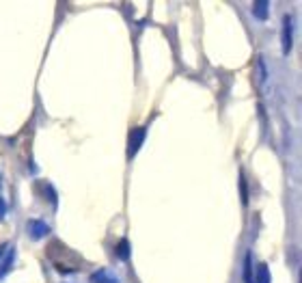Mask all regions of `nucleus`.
Segmentation results:
<instances>
[{"label":"nucleus","instance_id":"1","mask_svg":"<svg viewBox=\"0 0 302 283\" xmlns=\"http://www.w3.org/2000/svg\"><path fill=\"white\" fill-rule=\"evenodd\" d=\"M145 134H147L145 128H134L132 132H130V143H128V156L130 158H134L136 151L140 149L142 141H145Z\"/></svg>","mask_w":302,"mask_h":283},{"label":"nucleus","instance_id":"2","mask_svg":"<svg viewBox=\"0 0 302 283\" xmlns=\"http://www.w3.org/2000/svg\"><path fill=\"white\" fill-rule=\"evenodd\" d=\"M28 231H30V236L32 238H46L48 233H50V227H48L46 223H41V220H30V225H28Z\"/></svg>","mask_w":302,"mask_h":283},{"label":"nucleus","instance_id":"3","mask_svg":"<svg viewBox=\"0 0 302 283\" xmlns=\"http://www.w3.org/2000/svg\"><path fill=\"white\" fill-rule=\"evenodd\" d=\"M292 50V18L285 16L283 20V52L290 54Z\"/></svg>","mask_w":302,"mask_h":283},{"label":"nucleus","instance_id":"4","mask_svg":"<svg viewBox=\"0 0 302 283\" xmlns=\"http://www.w3.org/2000/svg\"><path fill=\"white\" fill-rule=\"evenodd\" d=\"M252 13H255L257 20H266L270 16V3L268 0H259V3L252 5Z\"/></svg>","mask_w":302,"mask_h":283},{"label":"nucleus","instance_id":"5","mask_svg":"<svg viewBox=\"0 0 302 283\" xmlns=\"http://www.w3.org/2000/svg\"><path fill=\"white\" fill-rule=\"evenodd\" d=\"M13 257H16V251H9V253H6L4 264H2V268H0V281H2V279L6 277V272H9V268H11V264H13Z\"/></svg>","mask_w":302,"mask_h":283},{"label":"nucleus","instance_id":"6","mask_svg":"<svg viewBox=\"0 0 302 283\" xmlns=\"http://www.w3.org/2000/svg\"><path fill=\"white\" fill-rule=\"evenodd\" d=\"M93 283H119L114 277H110L106 270H100V272H95L93 274Z\"/></svg>","mask_w":302,"mask_h":283},{"label":"nucleus","instance_id":"7","mask_svg":"<svg viewBox=\"0 0 302 283\" xmlns=\"http://www.w3.org/2000/svg\"><path fill=\"white\" fill-rule=\"evenodd\" d=\"M116 257L121 261H126L130 257V246H128V240H121L119 246H116Z\"/></svg>","mask_w":302,"mask_h":283},{"label":"nucleus","instance_id":"8","mask_svg":"<svg viewBox=\"0 0 302 283\" xmlns=\"http://www.w3.org/2000/svg\"><path fill=\"white\" fill-rule=\"evenodd\" d=\"M257 283H270V270H268L266 264L257 268Z\"/></svg>","mask_w":302,"mask_h":283},{"label":"nucleus","instance_id":"9","mask_svg":"<svg viewBox=\"0 0 302 283\" xmlns=\"http://www.w3.org/2000/svg\"><path fill=\"white\" fill-rule=\"evenodd\" d=\"M240 182H242V201L244 205L248 203V197H246V182H244V175H240Z\"/></svg>","mask_w":302,"mask_h":283},{"label":"nucleus","instance_id":"10","mask_svg":"<svg viewBox=\"0 0 302 283\" xmlns=\"http://www.w3.org/2000/svg\"><path fill=\"white\" fill-rule=\"evenodd\" d=\"M2 216H4V203L0 201V218H2Z\"/></svg>","mask_w":302,"mask_h":283},{"label":"nucleus","instance_id":"11","mask_svg":"<svg viewBox=\"0 0 302 283\" xmlns=\"http://www.w3.org/2000/svg\"><path fill=\"white\" fill-rule=\"evenodd\" d=\"M2 253H4V244L0 246V259H2Z\"/></svg>","mask_w":302,"mask_h":283}]
</instances>
